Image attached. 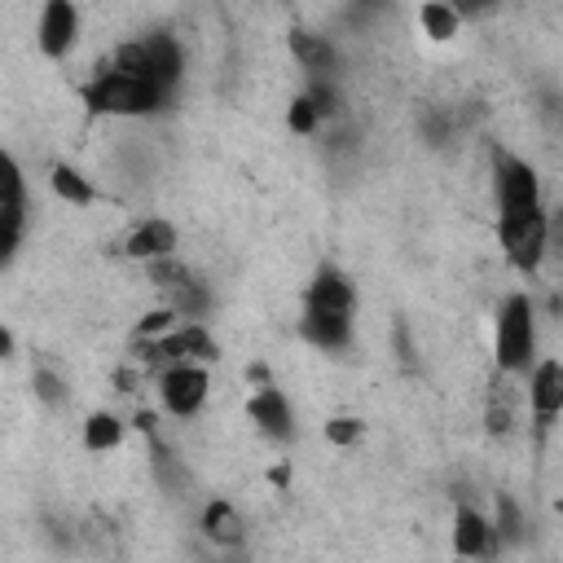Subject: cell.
<instances>
[{"mask_svg":"<svg viewBox=\"0 0 563 563\" xmlns=\"http://www.w3.org/2000/svg\"><path fill=\"white\" fill-rule=\"evenodd\" d=\"M9 352H13V334L0 325V356H9Z\"/></svg>","mask_w":563,"mask_h":563,"instance_id":"obj_28","label":"cell"},{"mask_svg":"<svg viewBox=\"0 0 563 563\" xmlns=\"http://www.w3.org/2000/svg\"><path fill=\"white\" fill-rule=\"evenodd\" d=\"M317 123H321V114H317L312 97H308V92H299V97L290 101V110H286V128H290L295 136H312V132H317Z\"/></svg>","mask_w":563,"mask_h":563,"instance_id":"obj_21","label":"cell"},{"mask_svg":"<svg viewBox=\"0 0 563 563\" xmlns=\"http://www.w3.org/2000/svg\"><path fill=\"white\" fill-rule=\"evenodd\" d=\"M303 339L317 347H343L352 339V312H325V308H308L303 312Z\"/></svg>","mask_w":563,"mask_h":563,"instance_id":"obj_14","label":"cell"},{"mask_svg":"<svg viewBox=\"0 0 563 563\" xmlns=\"http://www.w3.org/2000/svg\"><path fill=\"white\" fill-rule=\"evenodd\" d=\"M154 352H158V361H172V365H180V361H207V356H216V339L202 325H176L163 339H154Z\"/></svg>","mask_w":563,"mask_h":563,"instance_id":"obj_9","label":"cell"},{"mask_svg":"<svg viewBox=\"0 0 563 563\" xmlns=\"http://www.w3.org/2000/svg\"><path fill=\"white\" fill-rule=\"evenodd\" d=\"M167 92H158L154 84H141V79H128L119 70H101L88 88H84V101L101 114H145L163 101Z\"/></svg>","mask_w":563,"mask_h":563,"instance_id":"obj_2","label":"cell"},{"mask_svg":"<svg viewBox=\"0 0 563 563\" xmlns=\"http://www.w3.org/2000/svg\"><path fill=\"white\" fill-rule=\"evenodd\" d=\"M418 26H422V35H431V40H453V35H457V13H453L449 4H440V0H431V4L418 9Z\"/></svg>","mask_w":563,"mask_h":563,"instance_id":"obj_19","label":"cell"},{"mask_svg":"<svg viewBox=\"0 0 563 563\" xmlns=\"http://www.w3.org/2000/svg\"><path fill=\"white\" fill-rule=\"evenodd\" d=\"M497 202H501V216H528V211H541V185H537V172L519 158H501L497 163Z\"/></svg>","mask_w":563,"mask_h":563,"instance_id":"obj_6","label":"cell"},{"mask_svg":"<svg viewBox=\"0 0 563 563\" xmlns=\"http://www.w3.org/2000/svg\"><path fill=\"white\" fill-rule=\"evenodd\" d=\"M532 347H537L532 303H528V295H510V299L501 303V312H497V365H501L506 374L528 369Z\"/></svg>","mask_w":563,"mask_h":563,"instance_id":"obj_3","label":"cell"},{"mask_svg":"<svg viewBox=\"0 0 563 563\" xmlns=\"http://www.w3.org/2000/svg\"><path fill=\"white\" fill-rule=\"evenodd\" d=\"M48 180H53V194H57L62 202H75V207H88V202H92V185L84 180V172H75V167H66V163H57Z\"/></svg>","mask_w":563,"mask_h":563,"instance_id":"obj_17","label":"cell"},{"mask_svg":"<svg viewBox=\"0 0 563 563\" xmlns=\"http://www.w3.org/2000/svg\"><path fill=\"white\" fill-rule=\"evenodd\" d=\"M176 251V224L172 220H141L128 238H123V255L141 260V264H154V260H167Z\"/></svg>","mask_w":563,"mask_h":563,"instance_id":"obj_8","label":"cell"},{"mask_svg":"<svg viewBox=\"0 0 563 563\" xmlns=\"http://www.w3.org/2000/svg\"><path fill=\"white\" fill-rule=\"evenodd\" d=\"M202 532H207L211 545H224V550H238V545L246 541V523H242L238 506L224 501V497L207 501V510H202Z\"/></svg>","mask_w":563,"mask_h":563,"instance_id":"obj_13","label":"cell"},{"mask_svg":"<svg viewBox=\"0 0 563 563\" xmlns=\"http://www.w3.org/2000/svg\"><path fill=\"white\" fill-rule=\"evenodd\" d=\"M110 70H119L128 79H141V84H154L158 92H167L180 79V48H176L172 35H141V40H128V44L114 48Z\"/></svg>","mask_w":563,"mask_h":563,"instance_id":"obj_1","label":"cell"},{"mask_svg":"<svg viewBox=\"0 0 563 563\" xmlns=\"http://www.w3.org/2000/svg\"><path fill=\"white\" fill-rule=\"evenodd\" d=\"M497 510H501V537L506 541H519V528L523 523H519V510L510 506V497H497Z\"/></svg>","mask_w":563,"mask_h":563,"instance_id":"obj_27","label":"cell"},{"mask_svg":"<svg viewBox=\"0 0 563 563\" xmlns=\"http://www.w3.org/2000/svg\"><path fill=\"white\" fill-rule=\"evenodd\" d=\"M79 40V9L66 4V0H48L40 9V22H35V44L48 53V57H66Z\"/></svg>","mask_w":563,"mask_h":563,"instance_id":"obj_7","label":"cell"},{"mask_svg":"<svg viewBox=\"0 0 563 563\" xmlns=\"http://www.w3.org/2000/svg\"><path fill=\"white\" fill-rule=\"evenodd\" d=\"M325 440H330V444H339V449H347V444H356V440H361V422H356V418H347V413H339V418H330V422H325Z\"/></svg>","mask_w":563,"mask_h":563,"instance_id":"obj_24","label":"cell"},{"mask_svg":"<svg viewBox=\"0 0 563 563\" xmlns=\"http://www.w3.org/2000/svg\"><path fill=\"white\" fill-rule=\"evenodd\" d=\"M290 48H295V57L317 75V70H330L334 66V53H330V44L321 40V35H308V31H295L290 35Z\"/></svg>","mask_w":563,"mask_h":563,"instance_id":"obj_18","label":"cell"},{"mask_svg":"<svg viewBox=\"0 0 563 563\" xmlns=\"http://www.w3.org/2000/svg\"><path fill=\"white\" fill-rule=\"evenodd\" d=\"M528 400H532V413L537 422L545 427L559 409H563V365L559 361H541L528 378Z\"/></svg>","mask_w":563,"mask_h":563,"instance_id":"obj_11","label":"cell"},{"mask_svg":"<svg viewBox=\"0 0 563 563\" xmlns=\"http://www.w3.org/2000/svg\"><path fill=\"white\" fill-rule=\"evenodd\" d=\"M9 202H22V172H18L13 154L0 150V207H9Z\"/></svg>","mask_w":563,"mask_h":563,"instance_id":"obj_22","label":"cell"},{"mask_svg":"<svg viewBox=\"0 0 563 563\" xmlns=\"http://www.w3.org/2000/svg\"><path fill=\"white\" fill-rule=\"evenodd\" d=\"M123 440V422L114 418V413H88V422H84V449H92V453H106V449H114Z\"/></svg>","mask_w":563,"mask_h":563,"instance_id":"obj_16","label":"cell"},{"mask_svg":"<svg viewBox=\"0 0 563 563\" xmlns=\"http://www.w3.org/2000/svg\"><path fill=\"white\" fill-rule=\"evenodd\" d=\"M31 383H35V396H40V400H48V405H62V400H66V387H62V378H57L53 369L40 365V369L31 374Z\"/></svg>","mask_w":563,"mask_h":563,"instance_id":"obj_25","label":"cell"},{"mask_svg":"<svg viewBox=\"0 0 563 563\" xmlns=\"http://www.w3.org/2000/svg\"><path fill=\"white\" fill-rule=\"evenodd\" d=\"M497 238H501V251L510 255L515 268L532 273L545 255V216L541 211H528V216H501L497 224Z\"/></svg>","mask_w":563,"mask_h":563,"instance_id":"obj_4","label":"cell"},{"mask_svg":"<svg viewBox=\"0 0 563 563\" xmlns=\"http://www.w3.org/2000/svg\"><path fill=\"white\" fill-rule=\"evenodd\" d=\"M308 308H325V312H352L356 308V290L339 268H317L312 286H308Z\"/></svg>","mask_w":563,"mask_h":563,"instance_id":"obj_12","label":"cell"},{"mask_svg":"<svg viewBox=\"0 0 563 563\" xmlns=\"http://www.w3.org/2000/svg\"><path fill=\"white\" fill-rule=\"evenodd\" d=\"M207 387H211L207 369H202V365H189V361L167 365V369H163V378H158L163 409H167V413H176V418L198 413V409H202V400H207Z\"/></svg>","mask_w":563,"mask_h":563,"instance_id":"obj_5","label":"cell"},{"mask_svg":"<svg viewBox=\"0 0 563 563\" xmlns=\"http://www.w3.org/2000/svg\"><path fill=\"white\" fill-rule=\"evenodd\" d=\"M510 422H515V409H510L506 391H497V396L488 400V409H484V427H488L493 435H506V431H510Z\"/></svg>","mask_w":563,"mask_h":563,"instance_id":"obj_23","label":"cell"},{"mask_svg":"<svg viewBox=\"0 0 563 563\" xmlns=\"http://www.w3.org/2000/svg\"><path fill=\"white\" fill-rule=\"evenodd\" d=\"M167 330H176V312H172V308H154V312H145V317H141V325H136V334H141V339H150V334H158V339H163Z\"/></svg>","mask_w":563,"mask_h":563,"instance_id":"obj_26","label":"cell"},{"mask_svg":"<svg viewBox=\"0 0 563 563\" xmlns=\"http://www.w3.org/2000/svg\"><path fill=\"white\" fill-rule=\"evenodd\" d=\"M246 413H251V422H255L264 435H273V440H286V435L295 431L290 400H286L277 387H260V391L246 400Z\"/></svg>","mask_w":563,"mask_h":563,"instance_id":"obj_10","label":"cell"},{"mask_svg":"<svg viewBox=\"0 0 563 563\" xmlns=\"http://www.w3.org/2000/svg\"><path fill=\"white\" fill-rule=\"evenodd\" d=\"M18 242H22V202H9L0 207V268L18 255Z\"/></svg>","mask_w":563,"mask_h":563,"instance_id":"obj_20","label":"cell"},{"mask_svg":"<svg viewBox=\"0 0 563 563\" xmlns=\"http://www.w3.org/2000/svg\"><path fill=\"white\" fill-rule=\"evenodd\" d=\"M488 545H493V528H488V519H484L479 510L462 506V510L453 515V550L466 554V559H479V554H488Z\"/></svg>","mask_w":563,"mask_h":563,"instance_id":"obj_15","label":"cell"}]
</instances>
